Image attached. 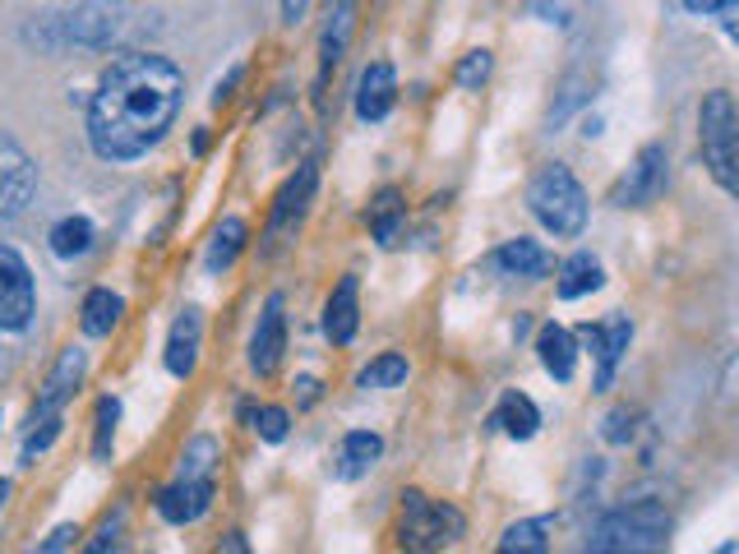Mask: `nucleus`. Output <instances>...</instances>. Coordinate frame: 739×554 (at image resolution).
Returning a JSON list of instances; mask_svg holds the SVG:
<instances>
[{
    "label": "nucleus",
    "instance_id": "obj_15",
    "mask_svg": "<svg viewBox=\"0 0 739 554\" xmlns=\"http://www.w3.org/2000/svg\"><path fill=\"white\" fill-rule=\"evenodd\" d=\"M199 342H204V314L199 310H180V320L167 333V375L190 379L199 365Z\"/></svg>",
    "mask_w": 739,
    "mask_h": 554
},
{
    "label": "nucleus",
    "instance_id": "obj_10",
    "mask_svg": "<svg viewBox=\"0 0 739 554\" xmlns=\"http://www.w3.org/2000/svg\"><path fill=\"white\" fill-rule=\"evenodd\" d=\"M666 180H670V157H666V144H647L638 157H633L628 176L620 180L615 190V203L620 208H647L666 195Z\"/></svg>",
    "mask_w": 739,
    "mask_h": 554
},
{
    "label": "nucleus",
    "instance_id": "obj_22",
    "mask_svg": "<svg viewBox=\"0 0 739 554\" xmlns=\"http://www.w3.org/2000/svg\"><path fill=\"white\" fill-rule=\"evenodd\" d=\"M352 23H356V0H337V10L329 14V29H324V42H320V88L324 79L337 70V61L347 56V42H352Z\"/></svg>",
    "mask_w": 739,
    "mask_h": 554
},
{
    "label": "nucleus",
    "instance_id": "obj_30",
    "mask_svg": "<svg viewBox=\"0 0 739 554\" xmlns=\"http://www.w3.org/2000/svg\"><path fill=\"white\" fill-rule=\"evenodd\" d=\"M356 384H361V388H398V384H407V356H398V352L375 356V360L361 369Z\"/></svg>",
    "mask_w": 739,
    "mask_h": 554
},
{
    "label": "nucleus",
    "instance_id": "obj_38",
    "mask_svg": "<svg viewBox=\"0 0 739 554\" xmlns=\"http://www.w3.org/2000/svg\"><path fill=\"white\" fill-rule=\"evenodd\" d=\"M116 532H121V522H107V526H102V536H97V541H93L89 550H93V554H102V550H112V545H116Z\"/></svg>",
    "mask_w": 739,
    "mask_h": 554
},
{
    "label": "nucleus",
    "instance_id": "obj_37",
    "mask_svg": "<svg viewBox=\"0 0 739 554\" xmlns=\"http://www.w3.org/2000/svg\"><path fill=\"white\" fill-rule=\"evenodd\" d=\"M684 10L689 14H726V10H735V0H684Z\"/></svg>",
    "mask_w": 739,
    "mask_h": 554
},
{
    "label": "nucleus",
    "instance_id": "obj_21",
    "mask_svg": "<svg viewBox=\"0 0 739 554\" xmlns=\"http://www.w3.org/2000/svg\"><path fill=\"white\" fill-rule=\"evenodd\" d=\"M490 426H499L504 430L509 439H518V443H527L532 439L537 430H541V407L527 398V393H504V398H499V407H495V416H490Z\"/></svg>",
    "mask_w": 739,
    "mask_h": 554
},
{
    "label": "nucleus",
    "instance_id": "obj_9",
    "mask_svg": "<svg viewBox=\"0 0 739 554\" xmlns=\"http://www.w3.org/2000/svg\"><path fill=\"white\" fill-rule=\"evenodd\" d=\"M33 195H38V167H33V157L19 148L14 135H6V129H0V222L19 218L23 208L33 203Z\"/></svg>",
    "mask_w": 739,
    "mask_h": 554
},
{
    "label": "nucleus",
    "instance_id": "obj_8",
    "mask_svg": "<svg viewBox=\"0 0 739 554\" xmlns=\"http://www.w3.org/2000/svg\"><path fill=\"white\" fill-rule=\"evenodd\" d=\"M38 314V286H33V269L23 263V254L14 245H0V328L6 333H23Z\"/></svg>",
    "mask_w": 739,
    "mask_h": 554
},
{
    "label": "nucleus",
    "instance_id": "obj_12",
    "mask_svg": "<svg viewBox=\"0 0 739 554\" xmlns=\"http://www.w3.org/2000/svg\"><path fill=\"white\" fill-rule=\"evenodd\" d=\"M287 301L273 292L269 305H263L259 314V324H254V337H250V369L259 379H269L278 375V365H282V352H287Z\"/></svg>",
    "mask_w": 739,
    "mask_h": 554
},
{
    "label": "nucleus",
    "instance_id": "obj_40",
    "mask_svg": "<svg viewBox=\"0 0 739 554\" xmlns=\"http://www.w3.org/2000/svg\"><path fill=\"white\" fill-rule=\"evenodd\" d=\"M296 388H301V403H314V398H320V384H314V379H301Z\"/></svg>",
    "mask_w": 739,
    "mask_h": 554
},
{
    "label": "nucleus",
    "instance_id": "obj_13",
    "mask_svg": "<svg viewBox=\"0 0 739 554\" xmlns=\"http://www.w3.org/2000/svg\"><path fill=\"white\" fill-rule=\"evenodd\" d=\"M393 102H398V74H393L388 61H375V65H365L361 74V84H356V116L365 125H375L393 112Z\"/></svg>",
    "mask_w": 739,
    "mask_h": 554
},
{
    "label": "nucleus",
    "instance_id": "obj_20",
    "mask_svg": "<svg viewBox=\"0 0 739 554\" xmlns=\"http://www.w3.org/2000/svg\"><path fill=\"white\" fill-rule=\"evenodd\" d=\"M537 356H541V365H545V375H554L560 384H569L573 369H577V342H573V333H569L564 324H545V328L537 333Z\"/></svg>",
    "mask_w": 739,
    "mask_h": 554
},
{
    "label": "nucleus",
    "instance_id": "obj_27",
    "mask_svg": "<svg viewBox=\"0 0 739 554\" xmlns=\"http://www.w3.org/2000/svg\"><path fill=\"white\" fill-rule=\"evenodd\" d=\"M46 241H51V250H56V259H84L97 241V231L84 213H70V218H61L56 227H51Z\"/></svg>",
    "mask_w": 739,
    "mask_h": 554
},
{
    "label": "nucleus",
    "instance_id": "obj_35",
    "mask_svg": "<svg viewBox=\"0 0 739 554\" xmlns=\"http://www.w3.org/2000/svg\"><path fill=\"white\" fill-rule=\"evenodd\" d=\"M241 79H246V65H231V70H227V79H218V88H214V107H227Z\"/></svg>",
    "mask_w": 739,
    "mask_h": 554
},
{
    "label": "nucleus",
    "instance_id": "obj_11",
    "mask_svg": "<svg viewBox=\"0 0 739 554\" xmlns=\"http://www.w3.org/2000/svg\"><path fill=\"white\" fill-rule=\"evenodd\" d=\"M214 477H176L167 490H157V513H163L171 526H190L199 522L208 509H214Z\"/></svg>",
    "mask_w": 739,
    "mask_h": 554
},
{
    "label": "nucleus",
    "instance_id": "obj_23",
    "mask_svg": "<svg viewBox=\"0 0 739 554\" xmlns=\"http://www.w3.org/2000/svg\"><path fill=\"white\" fill-rule=\"evenodd\" d=\"M370 231H375V241L384 245V250H393L398 245V236H403V222H407V203H403V195L393 190H379L375 199H370Z\"/></svg>",
    "mask_w": 739,
    "mask_h": 554
},
{
    "label": "nucleus",
    "instance_id": "obj_3",
    "mask_svg": "<svg viewBox=\"0 0 739 554\" xmlns=\"http://www.w3.org/2000/svg\"><path fill=\"white\" fill-rule=\"evenodd\" d=\"M670 509L662 499H633L624 509H611L587 536V550L596 554H643V550H662L670 541Z\"/></svg>",
    "mask_w": 739,
    "mask_h": 554
},
{
    "label": "nucleus",
    "instance_id": "obj_16",
    "mask_svg": "<svg viewBox=\"0 0 739 554\" xmlns=\"http://www.w3.org/2000/svg\"><path fill=\"white\" fill-rule=\"evenodd\" d=\"M84 369H89V356L79 352V347L61 352L56 369H51V375H46V384H42V398H38V411H33V416L61 411V407L74 398V393H79V384H84Z\"/></svg>",
    "mask_w": 739,
    "mask_h": 554
},
{
    "label": "nucleus",
    "instance_id": "obj_39",
    "mask_svg": "<svg viewBox=\"0 0 739 554\" xmlns=\"http://www.w3.org/2000/svg\"><path fill=\"white\" fill-rule=\"evenodd\" d=\"M305 6H310V0H282V19H287V23H296V19L305 14Z\"/></svg>",
    "mask_w": 739,
    "mask_h": 554
},
{
    "label": "nucleus",
    "instance_id": "obj_1",
    "mask_svg": "<svg viewBox=\"0 0 739 554\" xmlns=\"http://www.w3.org/2000/svg\"><path fill=\"white\" fill-rule=\"evenodd\" d=\"M185 97V74L157 51L129 46L102 70L89 102V144L102 163H135L167 139Z\"/></svg>",
    "mask_w": 739,
    "mask_h": 554
},
{
    "label": "nucleus",
    "instance_id": "obj_7",
    "mask_svg": "<svg viewBox=\"0 0 739 554\" xmlns=\"http://www.w3.org/2000/svg\"><path fill=\"white\" fill-rule=\"evenodd\" d=\"M314 185H320V167H314V163H301L292 176H287V185H282L278 199H273L269 227H263V245H259L263 259H273V254L296 236L305 208H310V199H314Z\"/></svg>",
    "mask_w": 739,
    "mask_h": 554
},
{
    "label": "nucleus",
    "instance_id": "obj_19",
    "mask_svg": "<svg viewBox=\"0 0 739 554\" xmlns=\"http://www.w3.org/2000/svg\"><path fill=\"white\" fill-rule=\"evenodd\" d=\"M495 269L504 273V278H527V282H537L550 273V254L537 245V241H527V236H518V241H504L495 250Z\"/></svg>",
    "mask_w": 739,
    "mask_h": 554
},
{
    "label": "nucleus",
    "instance_id": "obj_24",
    "mask_svg": "<svg viewBox=\"0 0 739 554\" xmlns=\"http://www.w3.org/2000/svg\"><path fill=\"white\" fill-rule=\"evenodd\" d=\"M601 282H605L601 259L583 250V254L564 259V269H560V282H554V292H560V301H577V296H592V292H601Z\"/></svg>",
    "mask_w": 739,
    "mask_h": 554
},
{
    "label": "nucleus",
    "instance_id": "obj_4",
    "mask_svg": "<svg viewBox=\"0 0 739 554\" xmlns=\"http://www.w3.org/2000/svg\"><path fill=\"white\" fill-rule=\"evenodd\" d=\"M527 208H532V218L545 231L564 236V241L587 227V190L577 185V176L564 163H550L532 176V185H527Z\"/></svg>",
    "mask_w": 739,
    "mask_h": 554
},
{
    "label": "nucleus",
    "instance_id": "obj_41",
    "mask_svg": "<svg viewBox=\"0 0 739 554\" xmlns=\"http://www.w3.org/2000/svg\"><path fill=\"white\" fill-rule=\"evenodd\" d=\"M6 499H10V481H0V504H6Z\"/></svg>",
    "mask_w": 739,
    "mask_h": 554
},
{
    "label": "nucleus",
    "instance_id": "obj_29",
    "mask_svg": "<svg viewBox=\"0 0 739 554\" xmlns=\"http://www.w3.org/2000/svg\"><path fill=\"white\" fill-rule=\"evenodd\" d=\"M218 458H222L218 439H214V435H199V439L185 443V453H180V471H176V477H214Z\"/></svg>",
    "mask_w": 739,
    "mask_h": 554
},
{
    "label": "nucleus",
    "instance_id": "obj_36",
    "mask_svg": "<svg viewBox=\"0 0 739 554\" xmlns=\"http://www.w3.org/2000/svg\"><path fill=\"white\" fill-rule=\"evenodd\" d=\"M74 536H79V526H70V522H65V526H56V532H51V536H46V541H42L38 550H42V554H56V550H70V545H74Z\"/></svg>",
    "mask_w": 739,
    "mask_h": 554
},
{
    "label": "nucleus",
    "instance_id": "obj_26",
    "mask_svg": "<svg viewBox=\"0 0 739 554\" xmlns=\"http://www.w3.org/2000/svg\"><path fill=\"white\" fill-rule=\"evenodd\" d=\"M121 310H125V301L112 292V286H93V292L84 296V310H79V324H84L89 337H107L121 324Z\"/></svg>",
    "mask_w": 739,
    "mask_h": 554
},
{
    "label": "nucleus",
    "instance_id": "obj_5",
    "mask_svg": "<svg viewBox=\"0 0 739 554\" xmlns=\"http://www.w3.org/2000/svg\"><path fill=\"white\" fill-rule=\"evenodd\" d=\"M698 144H702V163L707 171L717 176V185L726 195L739 190V112H735V97L726 88L707 93L702 107H698Z\"/></svg>",
    "mask_w": 739,
    "mask_h": 554
},
{
    "label": "nucleus",
    "instance_id": "obj_28",
    "mask_svg": "<svg viewBox=\"0 0 739 554\" xmlns=\"http://www.w3.org/2000/svg\"><path fill=\"white\" fill-rule=\"evenodd\" d=\"M550 532H554V518H527V522H513L504 536H499V550H527V554H541L550 550Z\"/></svg>",
    "mask_w": 739,
    "mask_h": 554
},
{
    "label": "nucleus",
    "instance_id": "obj_33",
    "mask_svg": "<svg viewBox=\"0 0 739 554\" xmlns=\"http://www.w3.org/2000/svg\"><path fill=\"white\" fill-rule=\"evenodd\" d=\"M116 416H121V403H116V398H102V403H97V439H93V453H97V458H107V453H112Z\"/></svg>",
    "mask_w": 739,
    "mask_h": 554
},
{
    "label": "nucleus",
    "instance_id": "obj_17",
    "mask_svg": "<svg viewBox=\"0 0 739 554\" xmlns=\"http://www.w3.org/2000/svg\"><path fill=\"white\" fill-rule=\"evenodd\" d=\"M379 458H384V439L375 430H352V435H342L337 453H333V477L337 481H361Z\"/></svg>",
    "mask_w": 739,
    "mask_h": 554
},
{
    "label": "nucleus",
    "instance_id": "obj_6",
    "mask_svg": "<svg viewBox=\"0 0 739 554\" xmlns=\"http://www.w3.org/2000/svg\"><path fill=\"white\" fill-rule=\"evenodd\" d=\"M467 536V518L420 490L403 494V545L407 550H448Z\"/></svg>",
    "mask_w": 739,
    "mask_h": 554
},
{
    "label": "nucleus",
    "instance_id": "obj_18",
    "mask_svg": "<svg viewBox=\"0 0 739 554\" xmlns=\"http://www.w3.org/2000/svg\"><path fill=\"white\" fill-rule=\"evenodd\" d=\"M583 337L592 342V352H596V388L605 393L615 384V369H620V360L628 352L633 328H628V320H611L605 328H583Z\"/></svg>",
    "mask_w": 739,
    "mask_h": 554
},
{
    "label": "nucleus",
    "instance_id": "obj_34",
    "mask_svg": "<svg viewBox=\"0 0 739 554\" xmlns=\"http://www.w3.org/2000/svg\"><path fill=\"white\" fill-rule=\"evenodd\" d=\"M490 79V51H467V61L458 65V84L462 88H481Z\"/></svg>",
    "mask_w": 739,
    "mask_h": 554
},
{
    "label": "nucleus",
    "instance_id": "obj_14",
    "mask_svg": "<svg viewBox=\"0 0 739 554\" xmlns=\"http://www.w3.org/2000/svg\"><path fill=\"white\" fill-rule=\"evenodd\" d=\"M356 328H361V282L347 273L333 286V296L324 305V333H329L333 347H347V342L356 337Z\"/></svg>",
    "mask_w": 739,
    "mask_h": 554
},
{
    "label": "nucleus",
    "instance_id": "obj_2",
    "mask_svg": "<svg viewBox=\"0 0 739 554\" xmlns=\"http://www.w3.org/2000/svg\"><path fill=\"white\" fill-rule=\"evenodd\" d=\"M153 10H139L129 0H79L65 10H46L23 23V42L38 46L42 56H61V51H129L157 33Z\"/></svg>",
    "mask_w": 739,
    "mask_h": 554
},
{
    "label": "nucleus",
    "instance_id": "obj_32",
    "mask_svg": "<svg viewBox=\"0 0 739 554\" xmlns=\"http://www.w3.org/2000/svg\"><path fill=\"white\" fill-rule=\"evenodd\" d=\"M250 420H254V430H259L263 443H282L287 430H292V416H287L282 407H259V411H250Z\"/></svg>",
    "mask_w": 739,
    "mask_h": 554
},
{
    "label": "nucleus",
    "instance_id": "obj_25",
    "mask_svg": "<svg viewBox=\"0 0 739 554\" xmlns=\"http://www.w3.org/2000/svg\"><path fill=\"white\" fill-rule=\"evenodd\" d=\"M246 241H250V231H246V218H222V227L214 231V241H208V254H204V269L214 273V278H222L236 259H241V250H246Z\"/></svg>",
    "mask_w": 739,
    "mask_h": 554
},
{
    "label": "nucleus",
    "instance_id": "obj_31",
    "mask_svg": "<svg viewBox=\"0 0 739 554\" xmlns=\"http://www.w3.org/2000/svg\"><path fill=\"white\" fill-rule=\"evenodd\" d=\"M61 426H65V420H61V411L33 416V430H29V439H23V453H19V458H23V467H29V462H38V453H46V448L56 443Z\"/></svg>",
    "mask_w": 739,
    "mask_h": 554
}]
</instances>
